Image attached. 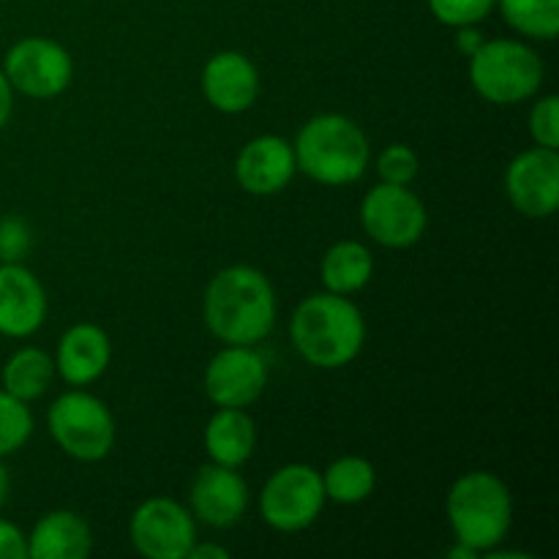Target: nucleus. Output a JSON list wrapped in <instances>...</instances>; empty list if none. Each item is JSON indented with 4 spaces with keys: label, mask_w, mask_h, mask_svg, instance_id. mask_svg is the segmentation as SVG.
<instances>
[{
    "label": "nucleus",
    "mask_w": 559,
    "mask_h": 559,
    "mask_svg": "<svg viewBox=\"0 0 559 559\" xmlns=\"http://www.w3.org/2000/svg\"><path fill=\"white\" fill-rule=\"evenodd\" d=\"M55 377V358L44 353L41 347H20L5 358L0 369V388L20 402H36L52 388Z\"/></svg>",
    "instance_id": "obj_20"
},
{
    "label": "nucleus",
    "mask_w": 559,
    "mask_h": 559,
    "mask_svg": "<svg viewBox=\"0 0 559 559\" xmlns=\"http://www.w3.org/2000/svg\"><path fill=\"white\" fill-rule=\"evenodd\" d=\"M495 9L497 0H429V11L435 14V20L448 27L480 25Z\"/></svg>",
    "instance_id": "obj_26"
},
{
    "label": "nucleus",
    "mask_w": 559,
    "mask_h": 559,
    "mask_svg": "<svg viewBox=\"0 0 559 559\" xmlns=\"http://www.w3.org/2000/svg\"><path fill=\"white\" fill-rule=\"evenodd\" d=\"M527 129L535 145L549 147V151H559V98L555 93L540 96L538 102L530 107Z\"/></svg>",
    "instance_id": "obj_27"
},
{
    "label": "nucleus",
    "mask_w": 559,
    "mask_h": 559,
    "mask_svg": "<svg viewBox=\"0 0 559 559\" xmlns=\"http://www.w3.org/2000/svg\"><path fill=\"white\" fill-rule=\"evenodd\" d=\"M295 164L293 142L278 134H260L240 147L235 158V178L246 194L273 197L293 183Z\"/></svg>",
    "instance_id": "obj_15"
},
{
    "label": "nucleus",
    "mask_w": 559,
    "mask_h": 559,
    "mask_svg": "<svg viewBox=\"0 0 559 559\" xmlns=\"http://www.w3.org/2000/svg\"><path fill=\"white\" fill-rule=\"evenodd\" d=\"M445 516L456 544L475 555L500 546L513 527V495L500 475L489 469H473L459 475L448 489Z\"/></svg>",
    "instance_id": "obj_4"
},
{
    "label": "nucleus",
    "mask_w": 559,
    "mask_h": 559,
    "mask_svg": "<svg viewBox=\"0 0 559 559\" xmlns=\"http://www.w3.org/2000/svg\"><path fill=\"white\" fill-rule=\"evenodd\" d=\"M506 194L522 216H555L559 207V153L538 145L519 153L506 169Z\"/></svg>",
    "instance_id": "obj_12"
},
{
    "label": "nucleus",
    "mask_w": 559,
    "mask_h": 559,
    "mask_svg": "<svg viewBox=\"0 0 559 559\" xmlns=\"http://www.w3.org/2000/svg\"><path fill=\"white\" fill-rule=\"evenodd\" d=\"M200 87L213 109L224 115H240L254 107L260 98V71L249 55L224 49L202 66Z\"/></svg>",
    "instance_id": "obj_16"
},
{
    "label": "nucleus",
    "mask_w": 559,
    "mask_h": 559,
    "mask_svg": "<svg viewBox=\"0 0 559 559\" xmlns=\"http://www.w3.org/2000/svg\"><path fill=\"white\" fill-rule=\"evenodd\" d=\"M420 158L418 153L409 145H402V142H393L377 158V175H380L382 183L393 186H409L415 178H418Z\"/></svg>",
    "instance_id": "obj_25"
},
{
    "label": "nucleus",
    "mask_w": 559,
    "mask_h": 559,
    "mask_svg": "<svg viewBox=\"0 0 559 559\" xmlns=\"http://www.w3.org/2000/svg\"><path fill=\"white\" fill-rule=\"evenodd\" d=\"M205 557L227 559L229 551L224 549V546H216V544H200V538H197V544L191 546V551H189V559H205Z\"/></svg>",
    "instance_id": "obj_32"
},
{
    "label": "nucleus",
    "mask_w": 559,
    "mask_h": 559,
    "mask_svg": "<svg viewBox=\"0 0 559 559\" xmlns=\"http://www.w3.org/2000/svg\"><path fill=\"white\" fill-rule=\"evenodd\" d=\"M325 502L320 469L293 462L265 480L260 491V516L276 533H304L322 516Z\"/></svg>",
    "instance_id": "obj_7"
},
{
    "label": "nucleus",
    "mask_w": 559,
    "mask_h": 559,
    "mask_svg": "<svg viewBox=\"0 0 559 559\" xmlns=\"http://www.w3.org/2000/svg\"><path fill=\"white\" fill-rule=\"evenodd\" d=\"M267 360L257 344H224L205 366L202 388L216 407H251L267 388Z\"/></svg>",
    "instance_id": "obj_11"
},
{
    "label": "nucleus",
    "mask_w": 559,
    "mask_h": 559,
    "mask_svg": "<svg viewBox=\"0 0 559 559\" xmlns=\"http://www.w3.org/2000/svg\"><path fill=\"white\" fill-rule=\"evenodd\" d=\"M47 289L22 262H0V336L27 338L47 320Z\"/></svg>",
    "instance_id": "obj_14"
},
{
    "label": "nucleus",
    "mask_w": 559,
    "mask_h": 559,
    "mask_svg": "<svg viewBox=\"0 0 559 559\" xmlns=\"http://www.w3.org/2000/svg\"><path fill=\"white\" fill-rule=\"evenodd\" d=\"M202 445L213 464L240 469L257 451L254 418L240 407H218L205 424Z\"/></svg>",
    "instance_id": "obj_19"
},
{
    "label": "nucleus",
    "mask_w": 559,
    "mask_h": 559,
    "mask_svg": "<svg viewBox=\"0 0 559 559\" xmlns=\"http://www.w3.org/2000/svg\"><path fill=\"white\" fill-rule=\"evenodd\" d=\"M112 360V342L96 322H76L60 336L55 371L71 388H85L102 380Z\"/></svg>",
    "instance_id": "obj_17"
},
{
    "label": "nucleus",
    "mask_w": 559,
    "mask_h": 559,
    "mask_svg": "<svg viewBox=\"0 0 559 559\" xmlns=\"http://www.w3.org/2000/svg\"><path fill=\"white\" fill-rule=\"evenodd\" d=\"M276 289L254 265L222 267L202 295V320L222 344H260L276 325Z\"/></svg>",
    "instance_id": "obj_1"
},
{
    "label": "nucleus",
    "mask_w": 559,
    "mask_h": 559,
    "mask_svg": "<svg viewBox=\"0 0 559 559\" xmlns=\"http://www.w3.org/2000/svg\"><path fill=\"white\" fill-rule=\"evenodd\" d=\"M9 495H11V475L9 469H5L3 459H0V508L9 502Z\"/></svg>",
    "instance_id": "obj_33"
},
{
    "label": "nucleus",
    "mask_w": 559,
    "mask_h": 559,
    "mask_svg": "<svg viewBox=\"0 0 559 559\" xmlns=\"http://www.w3.org/2000/svg\"><path fill=\"white\" fill-rule=\"evenodd\" d=\"M320 475L328 502H336V506H360L377 489L374 464L355 453L338 456Z\"/></svg>",
    "instance_id": "obj_22"
},
{
    "label": "nucleus",
    "mask_w": 559,
    "mask_h": 559,
    "mask_svg": "<svg viewBox=\"0 0 559 559\" xmlns=\"http://www.w3.org/2000/svg\"><path fill=\"white\" fill-rule=\"evenodd\" d=\"M0 559H27V535L9 519H0Z\"/></svg>",
    "instance_id": "obj_29"
},
{
    "label": "nucleus",
    "mask_w": 559,
    "mask_h": 559,
    "mask_svg": "<svg viewBox=\"0 0 559 559\" xmlns=\"http://www.w3.org/2000/svg\"><path fill=\"white\" fill-rule=\"evenodd\" d=\"M484 33H480L478 25H464L456 27V49L464 55V58H473L480 47H484Z\"/></svg>",
    "instance_id": "obj_30"
},
{
    "label": "nucleus",
    "mask_w": 559,
    "mask_h": 559,
    "mask_svg": "<svg viewBox=\"0 0 559 559\" xmlns=\"http://www.w3.org/2000/svg\"><path fill=\"white\" fill-rule=\"evenodd\" d=\"M469 60V82L475 93L497 107L530 102L544 85V60L530 44L516 38H491Z\"/></svg>",
    "instance_id": "obj_5"
},
{
    "label": "nucleus",
    "mask_w": 559,
    "mask_h": 559,
    "mask_svg": "<svg viewBox=\"0 0 559 559\" xmlns=\"http://www.w3.org/2000/svg\"><path fill=\"white\" fill-rule=\"evenodd\" d=\"M508 27L527 38L551 41L559 33V0H497Z\"/></svg>",
    "instance_id": "obj_23"
},
{
    "label": "nucleus",
    "mask_w": 559,
    "mask_h": 559,
    "mask_svg": "<svg viewBox=\"0 0 559 559\" xmlns=\"http://www.w3.org/2000/svg\"><path fill=\"white\" fill-rule=\"evenodd\" d=\"M91 551V524L69 508L44 513L27 533V559H85Z\"/></svg>",
    "instance_id": "obj_18"
},
{
    "label": "nucleus",
    "mask_w": 559,
    "mask_h": 559,
    "mask_svg": "<svg viewBox=\"0 0 559 559\" xmlns=\"http://www.w3.org/2000/svg\"><path fill=\"white\" fill-rule=\"evenodd\" d=\"M293 151L300 173L322 186L355 183L364 178L371 158L369 136L342 112H322L306 120Z\"/></svg>",
    "instance_id": "obj_3"
},
{
    "label": "nucleus",
    "mask_w": 559,
    "mask_h": 559,
    "mask_svg": "<svg viewBox=\"0 0 559 559\" xmlns=\"http://www.w3.org/2000/svg\"><path fill=\"white\" fill-rule=\"evenodd\" d=\"M360 227L385 249H409L424 238L429 211L409 186L377 183L360 202Z\"/></svg>",
    "instance_id": "obj_9"
},
{
    "label": "nucleus",
    "mask_w": 559,
    "mask_h": 559,
    "mask_svg": "<svg viewBox=\"0 0 559 559\" xmlns=\"http://www.w3.org/2000/svg\"><path fill=\"white\" fill-rule=\"evenodd\" d=\"M289 342L295 353L314 369H344L366 344L364 311L349 295L314 293L289 317Z\"/></svg>",
    "instance_id": "obj_2"
},
{
    "label": "nucleus",
    "mask_w": 559,
    "mask_h": 559,
    "mask_svg": "<svg viewBox=\"0 0 559 559\" xmlns=\"http://www.w3.org/2000/svg\"><path fill=\"white\" fill-rule=\"evenodd\" d=\"M129 538L145 559H189L197 544V519L173 497H147L131 513Z\"/></svg>",
    "instance_id": "obj_10"
},
{
    "label": "nucleus",
    "mask_w": 559,
    "mask_h": 559,
    "mask_svg": "<svg viewBox=\"0 0 559 559\" xmlns=\"http://www.w3.org/2000/svg\"><path fill=\"white\" fill-rule=\"evenodd\" d=\"M31 249V229L22 218H0V262H20Z\"/></svg>",
    "instance_id": "obj_28"
},
{
    "label": "nucleus",
    "mask_w": 559,
    "mask_h": 559,
    "mask_svg": "<svg viewBox=\"0 0 559 559\" xmlns=\"http://www.w3.org/2000/svg\"><path fill=\"white\" fill-rule=\"evenodd\" d=\"M47 431L66 456L85 464L107 459L118 440L109 407L85 388H71L49 404Z\"/></svg>",
    "instance_id": "obj_6"
},
{
    "label": "nucleus",
    "mask_w": 559,
    "mask_h": 559,
    "mask_svg": "<svg viewBox=\"0 0 559 559\" xmlns=\"http://www.w3.org/2000/svg\"><path fill=\"white\" fill-rule=\"evenodd\" d=\"M33 435V413L27 402L0 388V459L22 451Z\"/></svg>",
    "instance_id": "obj_24"
},
{
    "label": "nucleus",
    "mask_w": 559,
    "mask_h": 559,
    "mask_svg": "<svg viewBox=\"0 0 559 559\" xmlns=\"http://www.w3.org/2000/svg\"><path fill=\"white\" fill-rule=\"evenodd\" d=\"M0 69L14 93L36 102L58 98L74 80V60L69 49L47 36H25L11 44Z\"/></svg>",
    "instance_id": "obj_8"
},
{
    "label": "nucleus",
    "mask_w": 559,
    "mask_h": 559,
    "mask_svg": "<svg viewBox=\"0 0 559 559\" xmlns=\"http://www.w3.org/2000/svg\"><path fill=\"white\" fill-rule=\"evenodd\" d=\"M374 276V257L360 240H338L320 262V278L328 293L355 295Z\"/></svg>",
    "instance_id": "obj_21"
},
{
    "label": "nucleus",
    "mask_w": 559,
    "mask_h": 559,
    "mask_svg": "<svg viewBox=\"0 0 559 559\" xmlns=\"http://www.w3.org/2000/svg\"><path fill=\"white\" fill-rule=\"evenodd\" d=\"M251 502L249 484L235 467L207 462L189 489V511L207 527L227 530L246 516Z\"/></svg>",
    "instance_id": "obj_13"
},
{
    "label": "nucleus",
    "mask_w": 559,
    "mask_h": 559,
    "mask_svg": "<svg viewBox=\"0 0 559 559\" xmlns=\"http://www.w3.org/2000/svg\"><path fill=\"white\" fill-rule=\"evenodd\" d=\"M11 112H14V87L9 85L3 69H0V131L9 126Z\"/></svg>",
    "instance_id": "obj_31"
}]
</instances>
